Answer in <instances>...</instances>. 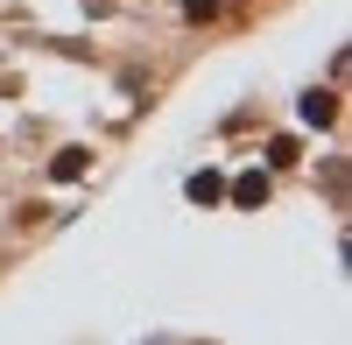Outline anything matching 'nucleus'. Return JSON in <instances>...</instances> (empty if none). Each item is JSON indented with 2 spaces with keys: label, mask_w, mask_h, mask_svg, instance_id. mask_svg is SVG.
Listing matches in <instances>:
<instances>
[{
  "label": "nucleus",
  "mask_w": 352,
  "mask_h": 345,
  "mask_svg": "<svg viewBox=\"0 0 352 345\" xmlns=\"http://www.w3.org/2000/svg\"><path fill=\"white\" fill-rule=\"evenodd\" d=\"M219 190H226L219 177H190V197H197V205H212V197H219Z\"/></svg>",
  "instance_id": "7ed1b4c3"
},
{
  "label": "nucleus",
  "mask_w": 352,
  "mask_h": 345,
  "mask_svg": "<svg viewBox=\"0 0 352 345\" xmlns=\"http://www.w3.org/2000/svg\"><path fill=\"white\" fill-rule=\"evenodd\" d=\"M232 205H268V177H240L232 183Z\"/></svg>",
  "instance_id": "f257e3e1"
},
{
  "label": "nucleus",
  "mask_w": 352,
  "mask_h": 345,
  "mask_svg": "<svg viewBox=\"0 0 352 345\" xmlns=\"http://www.w3.org/2000/svg\"><path fill=\"white\" fill-rule=\"evenodd\" d=\"M331 113H338V106H331V92H310V99H303V120H310V127H324Z\"/></svg>",
  "instance_id": "f03ea898"
}]
</instances>
